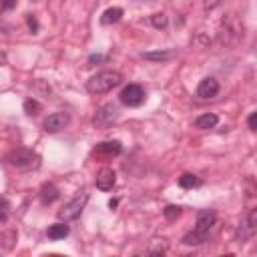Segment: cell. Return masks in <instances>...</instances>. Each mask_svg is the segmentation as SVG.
<instances>
[{
	"label": "cell",
	"mask_w": 257,
	"mask_h": 257,
	"mask_svg": "<svg viewBox=\"0 0 257 257\" xmlns=\"http://www.w3.org/2000/svg\"><path fill=\"white\" fill-rule=\"evenodd\" d=\"M217 122H219V116H217L215 112H205V114H199V116L195 118V126H197V128H203V131L217 126Z\"/></svg>",
	"instance_id": "obj_15"
},
{
	"label": "cell",
	"mask_w": 257,
	"mask_h": 257,
	"mask_svg": "<svg viewBox=\"0 0 257 257\" xmlns=\"http://www.w3.org/2000/svg\"><path fill=\"white\" fill-rule=\"evenodd\" d=\"M175 56H177V50H175V48L143 52V58H145V60H151V62H165V60H171V58H175Z\"/></svg>",
	"instance_id": "obj_13"
},
{
	"label": "cell",
	"mask_w": 257,
	"mask_h": 257,
	"mask_svg": "<svg viewBox=\"0 0 257 257\" xmlns=\"http://www.w3.org/2000/svg\"><path fill=\"white\" fill-rule=\"evenodd\" d=\"M26 26L30 28V32H32V34H36V32H38V28H40V26H38V20H36V16H34V14H26Z\"/></svg>",
	"instance_id": "obj_25"
},
{
	"label": "cell",
	"mask_w": 257,
	"mask_h": 257,
	"mask_svg": "<svg viewBox=\"0 0 257 257\" xmlns=\"http://www.w3.org/2000/svg\"><path fill=\"white\" fill-rule=\"evenodd\" d=\"M58 195H60V193H58L56 185H52V183H44V185L40 187V193H38L42 205H50V203H54V201L58 199Z\"/></svg>",
	"instance_id": "obj_14"
},
{
	"label": "cell",
	"mask_w": 257,
	"mask_h": 257,
	"mask_svg": "<svg viewBox=\"0 0 257 257\" xmlns=\"http://www.w3.org/2000/svg\"><path fill=\"white\" fill-rule=\"evenodd\" d=\"M86 203H88V195H86V193H78L76 197H72V199L58 211V219L64 221V223L78 219L80 213H82V209L86 207Z\"/></svg>",
	"instance_id": "obj_4"
},
{
	"label": "cell",
	"mask_w": 257,
	"mask_h": 257,
	"mask_svg": "<svg viewBox=\"0 0 257 257\" xmlns=\"http://www.w3.org/2000/svg\"><path fill=\"white\" fill-rule=\"evenodd\" d=\"M195 44H199L201 48H207V46H209V38H205L203 34H197V38H195Z\"/></svg>",
	"instance_id": "obj_28"
},
{
	"label": "cell",
	"mask_w": 257,
	"mask_h": 257,
	"mask_svg": "<svg viewBox=\"0 0 257 257\" xmlns=\"http://www.w3.org/2000/svg\"><path fill=\"white\" fill-rule=\"evenodd\" d=\"M6 161H8L12 167H16V169H32V167H38L40 157H38L34 151H30V149L18 147V149H12V151L6 155Z\"/></svg>",
	"instance_id": "obj_3"
},
{
	"label": "cell",
	"mask_w": 257,
	"mask_h": 257,
	"mask_svg": "<svg viewBox=\"0 0 257 257\" xmlns=\"http://www.w3.org/2000/svg\"><path fill=\"white\" fill-rule=\"evenodd\" d=\"M203 4H205V8H207V10H211V8L219 6V4H221V0H203Z\"/></svg>",
	"instance_id": "obj_29"
},
{
	"label": "cell",
	"mask_w": 257,
	"mask_h": 257,
	"mask_svg": "<svg viewBox=\"0 0 257 257\" xmlns=\"http://www.w3.org/2000/svg\"><path fill=\"white\" fill-rule=\"evenodd\" d=\"M257 231V209H249L245 221L239 225L237 229V239L239 243H245L249 237H253V233Z\"/></svg>",
	"instance_id": "obj_9"
},
{
	"label": "cell",
	"mask_w": 257,
	"mask_h": 257,
	"mask_svg": "<svg viewBox=\"0 0 257 257\" xmlns=\"http://www.w3.org/2000/svg\"><path fill=\"white\" fill-rule=\"evenodd\" d=\"M38 110H40V102L36 98H26L24 100V112L26 114L34 116V114H38Z\"/></svg>",
	"instance_id": "obj_22"
},
{
	"label": "cell",
	"mask_w": 257,
	"mask_h": 257,
	"mask_svg": "<svg viewBox=\"0 0 257 257\" xmlns=\"http://www.w3.org/2000/svg\"><path fill=\"white\" fill-rule=\"evenodd\" d=\"M163 215H165V219L175 221L177 217H181V207H179V205H167V207L163 209Z\"/></svg>",
	"instance_id": "obj_23"
},
{
	"label": "cell",
	"mask_w": 257,
	"mask_h": 257,
	"mask_svg": "<svg viewBox=\"0 0 257 257\" xmlns=\"http://www.w3.org/2000/svg\"><path fill=\"white\" fill-rule=\"evenodd\" d=\"M120 82H122V74L118 70H100L86 80V90L90 94H104L114 86H118Z\"/></svg>",
	"instance_id": "obj_2"
},
{
	"label": "cell",
	"mask_w": 257,
	"mask_h": 257,
	"mask_svg": "<svg viewBox=\"0 0 257 257\" xmlns=\"http://www.w3.org/2000/svg\"><path fill=\"white\" fill-rule=\"evenodd\" d=\"M68 124H70V114L64 112V110H60V112L48 114V116L44 118V122H42V128H44L46 133H58V131L66 128Z\"/></svg>",
	"instance_id": "obj_6"
},
{
	"label": "cell",
	"mask_w": 257,
	"mask_h": 257,
	"mask_svg": "<svg viewBox=\"0 0 257 257\" xmlns=\"http://www.w3.org/2000/svg\"><path fill=\"white\" fill-rule=\"evenodd\" d=\"M116 118H118V108H116V104L106 102V104L98 106L96 112L92 114V126H94V128H108Z\"/></svg>",
	"instance_id": "obj_5"
},
{
	"label": "cell",
	"mask_w": 257,
	"mask_h": 257,
	"mask_svg": "<svg viewBox=\"0 0 257 257\" xmlns=\"http://www.w3.org/2000/svg\"><path fill=\"white\" fill-rule=\"evenodd\" d=\"M8 219V211H6V205L0 203V223H4Z\"/></svg>",
	"instance_id": "obj_30"
},
{
	"label": "cell",
	"mask_w": 257,
	"mask_h": 257,
	"mask_svg": "<svg viewBox=\"0 0 257 257\" xmlns=\"http://www.w3.org/2000/svg\"><path fill=\"white\" fill-rule=\"evenodd\" d=\"M116 205H118V201H116V199H110V201H108V207H110V209H114Z\"/></svg>",
	"instance_id": "obj_33"
},
{
	"label": "cell",
	"mask_w": 257,
	"mask_h": 257,
	"mask_svg": "<svg viewBox=\"0 0 257 257\" xmlns=\"http://www.w3.org/2000/svg\"><path fill=\"white\" fill-rule=\"evenodd\" d=\"M217 92H219V80L213 76H205L197 86L199 98H213V96H217Z\"/></svg>",
	"instance_id": "obj_10"
},
{
	"label": "cell",
	"mask_w": 257,
	"mask_h": 257,
	"mask_svg": "<svg viewBox=\"0 0 257 257\" xmlns=\"http://www.w3.org/2000/svg\"><path fill=\"white\" fill-rule=\"evenodd\" d=\"M179 185L183 189H193V187H199L201 185V179L197 175H191V173H185L179 177Z\"/></svg>",
	"instance_id": "obj_19"
},
{
	"label": "cell",
	"mask_w": 257,
	"mask_h": 257,
	"mask_svg": "<svg viewBox=\"0 0 257 257\" xmlns=\"http://www.w3.org/2000/svg\"><path fill=\"white\" fill-rule=\"evenodd\" d=\"M6 62H8V56H6V52H2V50H0V66H4Z\"/></svg>",
	"instance_id": "obj_32"
},
{
	"label": "cell",
	"mask_w": 257,
	"mask_h": 257,
	"mask_svg": "<svg viewBox=\"0 0 257 257\" xmlns=\"http://www.w3.org/2000/svg\"><path fill=\"white\" fill-rule=\"evenodd\" d=\"M167 251V241L165 239H153L149 245V253L151 255H163Z\"/></svg>",
	"instance_id": "obj_21"
},
{
	"label": "cell",
	"mask_w": 257,
	"mask_h": 257,
	"mask_svg": "<svg viewBox=\"0 0 257 257\" xmlns=\"http://www.w3.org/2000/svg\"><path fill=\"white\" fill-rule=\"evenodd\" d=\"M207 239H209V235H203V233L191 231V233H187V235L183 237V243H185V245H201V243H205Z\"/></svg>",
	"instance_id": "obj_20"
},
{
	"label": "cell",
	"mask_w": 257,
	"mask_h": 257,
	"mask_svg": "<svg viewBox=\"0 0 257 257\" xmlns=\"http://www.w3.org/2000/svg\"><path fill=\"white\" fill-rule=\"evenodd\" d=\"M68 233H70V227H68L64 221H60V223H54V225H50L46 235H48V239H52V241H58V239H64Z\"/></svg>",
	"instance_id": "obj_16"
},
{
	"label": "cell",
	"mask_w": 257,
	"mask_h": 257,
	"mask_svg": "<svg viewBox=\"0 0 257 257\" xmlns=\"http://www.w3.org/2000/svg\"><path fill=\"white\" fill-rule=\"evenodd\" d=\"M217 223V213L213 209H199L197 211V223H195V229L197 233H203V235H209V231L213 229V225Z\"/></svg>",
	"instance_id": "obj_8"
},
{
	"label": "cell",
	"mask_w": 257,
	"mask_h": 257,
	"mask_svg": "<svg viewBox=\"0 0 257 257\" xmlns=\"http://www.w3.org/2000/svg\"><path fill=\"white\" fill-rule=\"evenodd\" d=\"M118 98H120V102L126 104V106H139V104H143V100H145V90H143L139 84H128V86H124V88L120 90Z\"/></svg>",
	"instance_id": "obj_7"
},
{
	"label": "cell",
	"mask_w": 257,
	"mask_h": 257,
	"mask_svg": "<svg viewBox=\"0 0 257 257\" xmlns=\"http://www.w3.org/2000/svg\"><path fill=\"white\" fill-rule=\"evenodd\" d=\"M16 239H18V235H16L14 229L2 231V233H0V247H2V249H12L14 243H16Z\"/></svg>",
	"instance_id": "obj_18"
},
{
	"label": "cell",
	"mask_w": 257,
	"mask_h": 257,
	"mask_svg": "<svg viewBox=\"0 0 257 257\" xmlns=\"http://www.w3.org/2000/svg\"><path fill=\"white\" fill-rule=\"evenodd\" d=\"M100 60H104L102 54H92V56L88 58V64H94V62H100Z\"/></svg>",
	"instance_id": "obj_31"
},
{
	"label": "cell",
	"mask_w": 257,
	"mask_h": 257,
	"mask_svg": "<svg viewBox=\"0 0 257 257\" xmlns=\"http://www.w3.org/2000/svg\"><path fill=\"white\" fill-rule=\"evenodd\" d=\"M151 24H153L155 28H165V26L169 24V18H167L163 12H157V14L151 16Z\"/></svg>",
	"instance_id": "obj_24"
},
{
	"label": "cell",
	"mask_w": 257,
	"mask_h": 257,
	"mask_svg": "<svg viewBox=\"0 0 257 257\" xmlns=\"http://www.w3.org/2000/svg\"><path fill=\"white\" fill-rule=\"evenodd\" d=\"M247 124H249V131H257V112H251L249 114Z\"/></svg>",
	"instance_id": "obj_27"
},
{
	"label": "cell",
	"mask_w": 257,
	"mask_h": 257,
	"mask_svg": "<svg viewBox=\"0 0 257 257\" xmlns=\"http://www.w3.org/2000/svg\"><path fill=\"white\" fill-rule=\"evenodd\" d=\"M94 183H96V187L100 191H110L114 187V183H116V175H114L112 169H100L96 173V177H94Z\"/></svg>",
	"instance_id": "obj_12"
},
{
	"label": "cell",
	"mask_w": 257,
	"mask_h": 257,
	"mask_svg": "<svg viewBox=\"0 0 257 257\" xmlns=\"http://www.w3.org/2000/svg\"><path fill=\"white\" fill-rule=\"evenodd\" d=\"M120 16H122V8H118V6H112V8H108V10H104V12H102V16H100V22H102L104 26H108V24H114V22H118V20H120Z\"/></svg>",
	"instance_id": "obj_17"
},
{
	"label": "cell",
	"mask_w": 257,
	"mask_h": 257,
	"mask_svg": "<svg viewBox=\"0 0 257 257\" xmlns=\"http://www.w3.org/2000/svg\"><path fill=\"white\" fill-rule=\"evenodd\" d=\"M122 153V145L118 143V141H104V143H98L96 147H94V151H92V155H96V157H116V155H120Z\"/></svg>",
	"instance_id": "obj_11"
},
{
	"label": "cell",
	"mask_w": 257,
	"mask_h": 257,
	"mask_svg": "<svg viewBox=\"0 0 257 257\" xmlns=\"http://www.w3.org/2000/svg\"><path fill=\"white\" fill-rule=\"evenodd\" d=\"M245 36V26L241 22V18H237L235 14H227L221 24H219V30H217V40L219 44L223 46H235L243 40Z\"/></svg>",
	"instance_id": "obj_1"
},
{
	"label": "cell",
	"mask_w": 257,
	"mask_h": 257,
	"mask_svg": "<svg viewBox=\"0 0 257 257\" xmlns=\"http://www.w3.org/2000/svg\"><path fill=\"white\" fill-rule=\"evenodd\" d=\"M16 4H18V0H0V14L14 10V8H16Z\"/></svg>",
	"instance_id": "obj_26"
}]
</instances>
